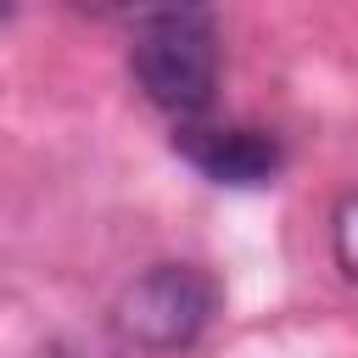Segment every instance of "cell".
<instances>
[{
    "instance_id": "5",
    "label": "cell",
    "mask_w": 358,
    "mask_h": 358,
    "mask_svg": "<svg viewBox=\"0 0 358 358\" xmlns=\"http://www.w3.org/2000/svg\"><path fill=\"white\" fill-rule=\"evenodd\" d=\"M45 358H78V352H67V347H50V352H45Z\"/></svg>"
},
{
    "instance_id": "4",
    "label": "cell",
    "mask_w": 358,
    "mask_h": 358,
    "mask_svg": "<svg viewBox=\"0 0 358 358\" xmlns=\"http://www.w3.org/2000/svg\"><path fill=\"white\" fill-rule=\"evenodd\" d=\"M336 263L347 280H358V196H341L336 207Z\"/></svg>"
},
{
    "instance_id": "3",
    "label": "cell",
    "mask_w": 358,
    "mask_h": 358,
    "mask_svg": "<svg viewBox=\"0 0 358 358\" xmlns=\"http://www.w3.org/2000/svg\"><path fill=\"white\" fill-rule=\"evenodd\" d=\"M173 151L213 185L229 190H257L280 173L285 151L268 129H246V123H179Z\"/></svg>"
},
{
    "instance_id": "2",
    "label": "cell",
    "mask_w": 358,
    "mask_h": 358,
    "mask_svg": "<svg viewBox=\"0 0 358 358\" xmlns=\"http://www.w3.org/2000/svg\"><path fill=\"white\" fill-rule=\"evenodd\" d=\"M213 302H218V291H213V280L201 268H190V263H157L134 285H123L112 324H117L123 341H134L145 352H179V347H190L207 330Z\"/></svg>"
},
{
    "instance_id": "1",
    "label": "cell",
    "mask_w": 358,
    "mask_h": 358,
    "mask_svg": "<svg viewBox=\"0 0 358 358\" xmlns=\"http://www.w3.org/2000/svg\"><path fill=\"white\" fill-rule=\"evenodd\" d=\"M129 73L140 84V95L190 123L207 101H213V84H218V28H213V11H151L134 22V39H129Z\"/></svg>"
}]
</instances>
